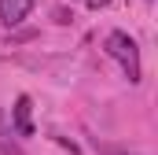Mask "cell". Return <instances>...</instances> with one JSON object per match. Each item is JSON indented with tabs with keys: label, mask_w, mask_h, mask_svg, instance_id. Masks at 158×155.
Segmentation results:
<instances>
[{
	"label": "cell",
	"mask_w": 158,
	"mask_h": 155,
	"mask_svg": "<svg viewBox=\"0 0 158 155\" xmlns=\"http://www.w3.org/2000/svg\"><path fill=\"white\" fill-rule=\"evenodd\" d=\"M107 52L121 63L125 78L136 85L140 81V48H136V41L129 37V33H121V30H114V33H107Z\"/></svg>",
	"instance_id": "obj_1"
},
{
	"label": "cell",
	"mask_w": 158,
	"mask_h": 155,
	"mask_svg": "<svg viewBox=\"0 0 158 155\" xmlns=\"http://www.w3.org/2000/svg\"><path fill=\"white\" fill-rule=\"evenodd\" d=\"M30 11H33V0H0V22L4 26H19Z\"/></svg>",
	"instance_id": "obj_2"
},
{
	"label": "cell",
	"mask_w": 158,
	"mask_h": 155,
	"mask_svg": "<svg viewBox=\"0 0 158 155\" xmlns=\"http://www.w3.org/2000/svg\"><path fill=\"white\" fill-rule=\"evenodd\" d=\"M30 111H33V100L30 96H19L15 100V133L19 137H33V118H30Z\"/></svg>",
	"instance_id": "obj_3"
},
{
	"label": "cell",
	"mask_w": 158,
	"mask_h": 155,
	"mask_svg": "<svg viewBox=\"0 0 158 155\" xmlns=\"http://www.w3.org/2000/svg\"><path fill=\"white\" fill-rule=\"evenodd\" d=\"M85 4H88V7H92V11H99V7H107V4H110V0H85Z\"/></svg>",
	"instance_id": "obj_4"
}]
</instances>
